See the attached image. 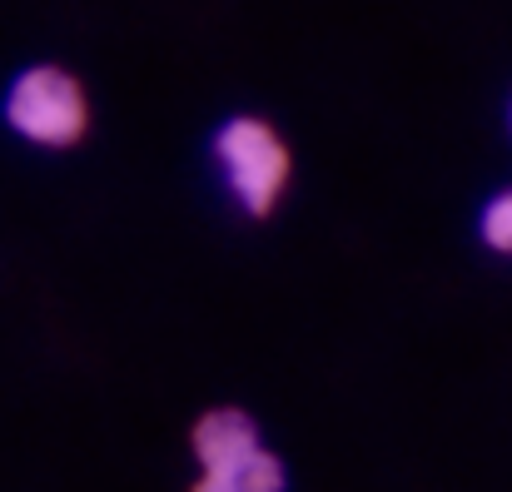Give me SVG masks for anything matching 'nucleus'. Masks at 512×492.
<instances>
[{"mask_svg":"<svg viewBox=\"0 0 512 492\" xmlns=\"http://www.w3.org/2000/svg\"><path fill=\"white\" fill-rule=\"evenodd\" d=\"M209 155L219 164V179L234 194V204L254 219H264L284 199L289 174H294V155H289L284 135L259 115H229L214 130Z\"/></svg>","mask_w":512,"mask_h":492,"instance_id":"obj_1","label":"nucleus"},{"mask_svg":"<svg viewBox=\"0 0 512 492\" xmlns=\"http://www.w3.org/2000/svg\"><path fill=\"white\" fill-rule=\"evenodd\" d=\"M0 115L20 140L40 150H70L90 130V95L65 65H25L5 85Z\"/></svg>","mask_w":512,"mask_h":492,"instance_id":"obj_2","label":"nucleus"},{"mask_svg":"<svg viewBox=\"0 0 512 492\" xmlns=\"http://www.w3.org/2000/svg\"><path fill=\"white\" fill-rule=\"evenodd\" d=\"M189 448L199 458V473H234L264 448L259 443V423L244 413V408H209L194 433H189Z\"/></svg>","mask_w":512,"mask_h":492,"instance_id":"obj_3","label":"nucleus"},{"mask_svg":"<svg viewBox=\"0 0 512 492\" xmlns=\"http://www.w3.org/2000/svg\"><path fill=\"white\" fill-rule=\"evenodd\" d=\"M478 239L493 254H512V189H498L483 209H478Z\"/></svg>","mask_w":512,"mask_h":492,"instance_id":"obj_4","label":"nucleus"},{"mask_svg":"<svg viewBox=\"0 0 512 492\" xmlns=\"http://www.w3.org/2000/svg\"><path fill=\"white\" fill-rule=\"evenodd\" d=\"M284 488H289L284 458H274L269 448H259V453L239 468V492H284Z\"/></svg>","mask_w":512,"mask_h":492,"instance_id":"obj_5","label":"nucleus"},{"mask_svg":"<svg viewBox=\"0 0 512 492\" xmlns=\"http://www.w3.org/2000/svg\"><path fill=\"white\" fill-rule=\"evenodd\" d=\"M189 492H239V478L234 473H199Z\"/></svg>","mask_w":512,"mask_h":492,"instance_id":"obj_6","label":"nucleus"},{"mask_svg":"<svg viewBox=\"0 0 512 492\" xmlns=\"http://www.w3.org/2000/svg\"><path fill=\"white\" fill-rule=\"evenodd\" d=\"M508 125H512V110H508Z\"/></svg>","mask_w":512,"mask_h":492,"instance_id":"obj_7","label":"nucleus"}]
</instances>
